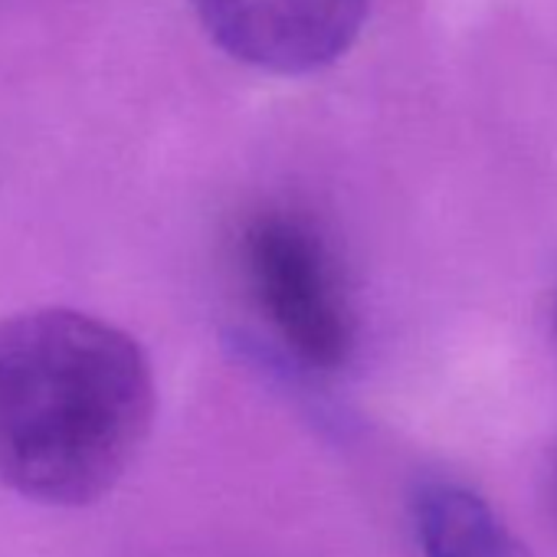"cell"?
<instances>
[{
	"label": "cell",
	"instance_id": "1",
	"mask_svg": "<svg viewBox=\"0 0 557 557\" xmlns=\"http://www.w3.org/2000/svg\"><path fill=\"white\" fill-rule=\"evenodd\" d=\"M141 345L89 312L34 309L0 322V482L79 508L109 495L154 423Z\"/></svg>",
	"mask_w": 557,
	"mask_h": 557
},
{
	"label": "cell",
	"instance_id": "2",
	"mask_svg": "<svg viewBox=\"0 0 557 557\" xmlns=\"http://www.w3.org/2000/svg\"><path fill=\"white\" fill-rule=\"evenodd\" d=\"M239 269L252 312L293 361L315 374L342 371L358 319L342 262L322 230L289 207L252 213L239 233Z\"/></svg>",
	"mask_w": 557,
	"mask_h": 557
},
{
	"label": "cell",
	"instance_id": "3",
	"mask_svg": "<svg viewBox=\"0 0 557 557\" xmlns=\"http://www.w3.org/2000/svg\"><path fill=\"white\" fill-rule=\"evenodd\" d=\"M371 0H190L207 37L236 63L272 76H309L338 63Z\"/></svg>",
	"mask_w": 557,
	"mask_h": 557
},
{
	"label": "cell",
	"instance_id": "4",
	"mask_svg": "<svg viewBox=\"0 0 557 557\" xmlns=\"http://www.w3.org/2000/svg\"><path fill=\"white\" fill-rule=\"evenodd\" d=\"M413 528L423 557H534L479 492L456 482L417 492Z\"/></svg>",
	"mask_w": 557,
	"mask_h": 557
}]
</instances>
